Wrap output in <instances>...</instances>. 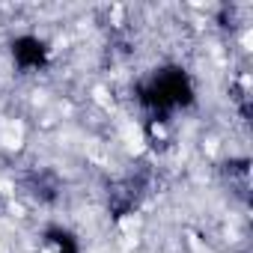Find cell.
Wrapping results in <instances>:
<instances>
[{
    "mask_svg": "<svg viewBox=\"0 0 253 253\" xmlns=\"http://www.w3.org/2000/svg\"><path fill=\"white\" fill-rule=\"evenodd\" d=\"M143 101L152 104V107H161V110L188 104L191 101V84H188V78L179 69H164L143 89Z\"/></svg>",
    "mask_w": 253,
    "mask_h": 253,
    "instance_id": "6da1fadb",
    "label": "cell"
},
{
    "mask_svg": "<svg viewBox=\"0 0 253 253\" xmlns=\"http://www.w3.org/2000/svg\"><path fill=\"white\" fill-rule=\"evenodd\" d=\"M48 241L54 244V250H57V253H78V244H75V238H72L69 232L54 229V232H48Z\"/></svg>",
    "mask_w": 253,
    "mask_h": 253,
    "instance_id": "3957f363",
    "label": "cell"
},
{
    "mask_svg": "<svg viewBox=\"0 0 253 253\" xmlns=\"http://www.w3.org/2000/svg\"><path fill=\"white\" fill-rule=\"evenodd\" d=\"M12 54H15V60H18L21 69H36V66L45 63V45H42L39 39H33V36H21V39H15Z\"/></svg>",
    "mask_w": 253,
    "mask_h": 253,
    "instance_id": "7a4b0ae2",
    "label": "cell"
}]
</instances>
